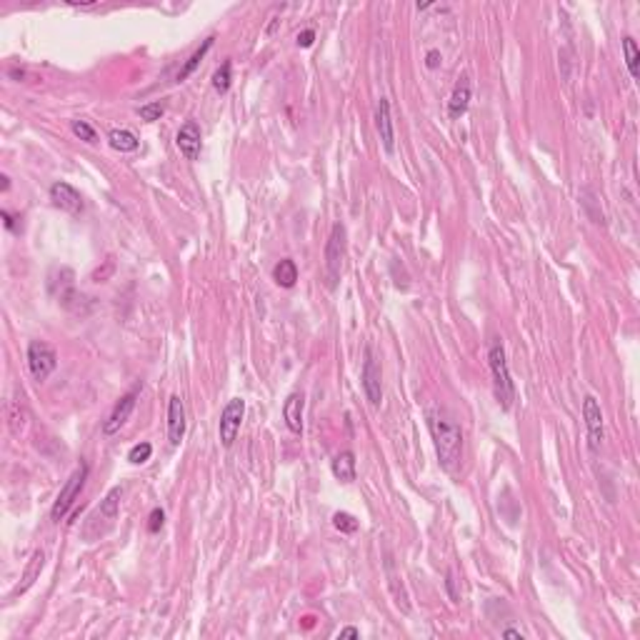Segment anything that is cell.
I'll return each instance as SVG.
<instances>
[{
    "mask_svg": "<svg viewBox=\"0 0 640 640\" xmlns=\"http://www.w3.org/2000/svg\"><path fill=\"white\" fill-rule=\"evenodd\" d=\"M425 418H428V428L443 470L455 473L460 468V460H463V430L441 408H430Z\"/></svg>",
    "mask_w": 640,
    "mask_h": 640,
    "instance_id": "obj_1",
    "label": "cell"
},
{
    "mask_svg": "<svg viewBox=\"0 0 640 640\" xmlns=\"http://www.w3.org/2000/svg\"><path fill=\"white\" fill-rule=\"evenodd\" d=\"M488 361H491L495 400L500 403L503 411H510V408H513V400H516V386H513V378H510L508 361H505V350H503L500 343H493L491 345V350H488Z\"/></svg>",
    "mask_w": 640,
    "mask_h": 640,
    "instance_id": "obj_2",
    "label": "cell"
},
{
    "mask_svg": "<svg viewBox=\"0 0 640 640\" xmlns=\"http://www.w3.org/2000/svg\"><path fill=\"white\" fill-rule=\"evenodd\" d=\"M88 473H90V468H88V463H81V466L75 468V473L70 475L68 480H65V485H63V491L58 493L56 503H53V508H50V518L56 523H60L63 518L68 516L70 508L75 505V500L81 498L83 488H85V480H88Z\"/></svg>",
    "mask_w": 640,
    "mask_h": 640,
    "instance_id": "obj_3",
    "label": "cell"
},
{
    "mask_svg": "<svg viewBox=\"0 0 640 640\" xmlns=\"http://www.w3.org/2000/svg\"><path fill=\"white\" fill-rule=\"evenodd\" d=\"M348 233H345V225L336 223L330 230V238L325 243V273H328L330 286H336L338 278H340V268H343V258H345V245H348Z\"/></svg>",
    "mask_w": 640,
    "mask_h": 640,
    "instance_id": "obj_4",
    "label": "cell"
},
{
    "mask_svg": "<svg viewBox=\"0 0 640 640\" xmlns=\"http://www.w3.org/2000/svg\"><path fill=\"white\" fill-rule=\"evenodd\" d=\"M56 368H58L56 350L43 340H31V345H28V370H31L33 380L45 383Z\"/></svg>",
    "mask_w": 640,
    "mask_h": 640,
    "instance_id": "obj_5",
    "label": "cell"
},
{
    "mask_svg": "<svg viewBox=\"0 0 640 640\" xmlns=\"http://www.w3.org/2000/svg\"><path fill=\"white\" fill-rule=\"evenodd\" d=\"M361 386L366 393L368 403L378 408L383 403V373H380V366L375 361L373 348H366V361H363V373H361Z\"/></svg>",
    "mask_w": 640,
    "mask_h": 640,
    "instance_id": "obj_6",
    "label": "cell"
},
{
    "mask_svg": "<svg viewBox=\"0 0 640 640\" xmlns=\"http://www.w3.org/2000/svg\"><path fill=\"white\" fill-rule=\"evenodd\" d=\"M243 416H245V400L243 398L228 400V405H225L223 413H220V428H218L220 430V443H223L225 448H230L236 443L238 433H240Z\"/></svg>",
    "mask_w": 640,
    "mask_h": 640,
    "instance_id": "obj_7",
    "label": "cell"
},
{
    "mask_svg": "<svg viewBox=\"0 0 640 640\" xmlns=\"http://www.w3.org/2000/svg\"><path fill=\"white\" fill-rule=\"evenodd\" d=\"M583 418L585 428H588V445H591L593 453H598L600 445H603V411H600V403L593 395H585Z\"/></svg>",
    "mask_w": 640,
    "mask_h": 640,
    "instance_id": "obj_8",
    "label": "cell"
},
{
    "mask_svg": "<svg viewBox=\"0 0 640 640\" xmlns=\"http://www.w3.org/2000/svg\"><path fill=\"white\" fill-rule=\"evenodd\" d=\"M50 200H53V206L60 208V211H65V213H70V215H81L83 208H85L81 190H78L75 186H70V183H65V181H58V183L50 186Z\"/></svg>",
    "mask_w": 640,
    "mask_h": 640,
    "instance_id": "obj_9",
    "label": "cell"
},
{
    "mask_svg": "<svg viewBox=\"0 0 640 640\" xmlns=\"http://www.w3.org/2000/svg\"><path fill=\"white\" fill-rule=\"evenodd\" d=\"M138 393H140V386L131 388V391L125 393L123 398L115 403V408H113V413L108 416V420L103 423V433L106 435H115L120 428H123L128 420H131L133 411H136V400H138Z\"/></svg>",
    "mask_w": 640,
    "mask_h": 640,
    "instance_id": "obj_10",
    "label": "cell"
},
{
    "mask_svg": "<svg viewBox=\"0 0 640 640\" xmlns=\"http://www.w3.org/2000/svg\"><path fill=\"white\" fill-rule=\"evenodd\" d=\"M175 145H178V150L183 153L186 161H198L200 145H203V140H200V125L195 120L183 123L178 136H175Z\"/></svg>",
    "mask_w": 640,
    "mask_h": 640,
    "instance_id": "obj_11",
    "label": "cell"
},
{
    "mask_svg": "<svg viewBox=\"0 0 640 640\" xmlns=\"http://www.w3.org/2000/svg\"><path fill=\"white\" fill-rule=\"evenodd\" d=\"M186 405H183L181 395H170L168 403V441L173 448H178L186 438Z\"/></svg>",
    "mask_w": 640,
    "mask_h": 640,
    "instance_id": "obj_12",
    "label": "cell"
},
{
    "mask_svg": "<svg viewBox=\"0 0 640 640\" xmlns=\"http://www.w3.org/2000/svg\"><path fill=\"white\" fill-rule=\"evenodd\" d=\"M375 125L380 133V143L386 148L388 156L395 153V131H393V115H391V103L386 98H380L378 110H375Z\"/></svg>",
    "mask_w": 640,
    "mask_h": 640,
    "instance_id": "obj_13",
    "label": "cell"
},
{
    "mask_svg": "<svg viewBox=\"0 0 640 640\" xmlns=\"http://www.w3.org/2000/svg\"><path fill=\"white\" fill-rule=\"evenodd\" d=\"M468 106H470V78H468V75H460L458 83L453 85L450 100H448V115L453 120L463 118Z\"/></svg>",
    "mask_w": 640,
    "mask_h": 640,
    "instance_id": "obj_14",
    "label": "cell"
},
{
    "mask_svg": "<svg viewBox=\"0 0 640 640\" xmlns=\"http://www.w3.org/2000/svg\"><path fill=\"white\" fill-rule=\"evenodd\" d=\"M120 495H123V491H120V488H110V491H108V495L100 500L98 510H95V516L90 518V525H88V530L93 528V525H98L100 520H106L108 525H113V523L118 520Z\"/></svg>",
    "mask_w": 640,
    "mask_h": 640,
    "instance_id": "obj_15",
    "label": "cell"
},
{
    "mask_svg": "<svg viewBox=\"0 0 640 640\" xmlns=\"http://www.w3.org/2000/svg\"><path fill=\"white\" fill-rule=\"evenodd\" d=\"M303 411H305V395L303 393H290L283 405V418L286 425L293 433H303Z\"/></svg>",
    "mask_w": 640,
    "mask_h": 640,
    "instance_id": "obj_16",
    "label": "cell"
},
{
    "mask_svg": "<svg viewBox=\"0 0 640 640\" xmlns=\"http://www.w3.org/2000/svg\"><path fill=\"white\" fill-rule=\"evenodd\" d=\"M333 475H336L340 483H353L355 480V455L350 453V450H343L340 455H336V460H333Z\"/></svg>",
    "mask_w": 640,
    "mask_h": 640,
    "instance_id": "obj_17",
    "label": "cell"
},
{
    "mask_svg": "<svg viewBox=\"0 0 640 640\" xmlns=\"http://www.w3.org/2000/svg\"><path fill=\"white\" fill-rule=\"evenodd\" d=\"M108 143H110L113 150H120V153H136V150L140 148V140H138L136 133L125 131V128H120V131H110Z\"/></svg>",
    "mask_w": 640,
    "mask_h": 640,
    "instance_id": "obj_18",
    "label": "cell"
},
{
    "mask_svg": "<svg viewBox=\"0 0 640 640\" xmlns=\"http://www.w3.org/2000/svg\"><path fill=\"white\" fill-rule=\"evenodd\" d=\"M273 280L280 288H295V283H298V265H295V261H290V258L280 261L273 268Z\"/></svg>",
    "mask_w": 640,
    "mask_h": 640,
    "instance_id": "obj_19",
    "label": "cell"
},
{
    "mask_svg": "<svg viewBox=\"0 0 640 640\" xmlns=\"http://www.w3.org/2000/svg\"><path fill=\"white\" fill-rule=\"evenodd\" d=\"M43 563H45V553H43V550H35V553H33V558H31V566H28V571H25V575H23V585H18V588L10 593V598L25 593L33 583H35L38 573L43 571Z\"/></svg>",
    "mask_w": 640,
    "mask_h": 640,
    "instance_id": "obj_20",
    "label": "cell"
},
{
    "mask_svg": "<svg viewBox=\"0 0 640 640\" xmlns=\"http://www.w3.org/2000/svg\"><path fill=\"white\" fill-rule=\"evenodd\" d=\"M213 40H215V38H206V40H203V45H200V48L195 50L193 56L188 58V63H186V65H183V68H181V73H178V78H175V81H178V83L188 81V78H190V75H193L195 70H198L200 60H203V58L208 56V50L213 48Z\"/></svg>",
    "mask_w": 640,
    "mask_h": 640,
    "instance_id": "obj_21",
    "label": "cell"
},
{
    "mask_svg": "<svg viewBox=\"0 0 640 640\" xmlns=\"http://www.w3.org/2000/svg\"><path fill=\"white\" fill-rule=\"evenodd\" d=\"M623 53H625V65H628L630 75H633V78H638L640 53H638V45H635V40H633L630 35L623 38Z\"/></svg>",
    "mask_w": 640,
    "mask_h": 640,
    "instance_id": "obj_22",
    "label": "cell"
},
{
    "mask_svg": "<svg viewBox=\"0 0 640 640\" xmlns=\"http://www.w3.org/2000/svg\"><path fill=\"white\" fill-rule=\"evenodd\" d=\"M70 131H73L75 138H81L83 143H95L98 136H95V128L85 120H70Z\"/></svg>",
    "mask_w": 640,
    "mask_h": 640,
    "instance_id": "obj_23",
    "label": "cell"
},
{
    "mask_svg": "<svg viewBox=\"0 0 640 640\" xmlns=\"http://www.w3.org/2000/svg\"><path fill=\"white\" fill-rule=\"evenodd\" d=\"M213 88H215L220 95H225L230 90V60H225L223 65L215 70V75H213Z\"/></svg>",
    "mask_w": 640,
    "mask_h": 640,
    "instance_id": "obj_24",
    "label": "cell"
},
{
    "mask_svg": "<svg viewBox=\"0 0 640 640\" xmlns=\"http://www.w3.org/2000/svg\"><path fill=\"white\" fill-rule=\"evenodd\" d=\"M150 455H153V445H150V443H138V445L131 448L128 460H131L133 466H143V463L150 460Z\"/></svg>",
    "mask_w": 640,
    "mask_h": 640,
    "instance_id": "obj_25",
    "label": "cell"
},
{
    "mask_svg": "<svg viewBox=\"0 0 640 640\" xmlns=\"http://www.w3.org/2000/svg\"><path fill=\"white\" fill-rule=\"evenodd\" d=\"M333 525H336L340 533H348V535H353L355 530H358V520H355V516H350V513H336V516H333Z\"/></svg>",
    "mask_w": 640,
    "mask_h": 640,
    "instance_id": "obj_26",
    "label": "cell"
},
{
    "mask_svg": "<svg viewBox=\"0 0 640 640\" xmlns=\"http://www.w3.org/2000/svg\"><path fill=\"white\" fill-rule=\"evenodd\" d=\"M163 113H165V106H163V103H148V106L138 108V115H140L145 123H156V120H161Z\"/></svg>",
    "mask_w": 640,
    "mask_h": 640,
    "instance_id": "obj_27",
    "label": "cell"
},
{
    "mask_svg": "<svg viewBox=\"0 0 640 640\" xmlns=\"http://www.w3.org/2000/svg\"><path fill=\"white\" fill-rule=\"evenodd\" d=\"M163 523H165V513L161 508H156L148 518V533H158L163 528Z\"/></svg>",
    "mask_w": 640,
    "mask_h": 640,
    "instance_id": "obj_28",
    "label": "cell"
},
{
    "mask_svg": "<svg viewBox=\"0 0 640 640\" xmlns=\"http://www.w3.org/2000/svg\"><path fill=\"white\" fill-rule=\"evenodd\" d=\"M0 218H3V225H6L10 233H18V230H20L18 225H15V220H18V218L13 215L10 211H0Z\"/></svg>",
    "mask_w": 640,
    "mask_h": 640,
    "instance_id": "obj_29",
    "label": "cell"
},
{
    "mask_svg": "<svg viewBox=\"0 0 640 640\" xmlns=\"http://www.w3.org/2000/svg\"><path fill=\"white\" fill-rule=\"evenodd\" d=\"M313 40H315V33H313V31H303L298 35V45H300V48H311Z\"/></svg>",
    "mask_w": 640,
    "mask_h": 640,
    "instance_id": "obj_30",
    "label": "cell"
},
{
    "mask_svg": "<svg viewBox=\"0 0 640 640\" xmlns=\"http://www.w3.org/2000/svg\"><path fill=\"white\" fill-rule=\"evenodd\" d=\"M441 60H443V58H441V53H438V50H430L428 56H425V65H428V68H438V65H441Z\"/></svg>",
    "mask_w": 640,
    "mask_h": 640,
    "instance_id": "obj_31",
    "label": "cell"
},
{
    "mask_svg": "<svg viewBox=\"0 0 640 640\" xmlns=\"http://www.w3.org/2000/svg\"><path fill=\"white\" fill-rule=\"evenodd\" d=\"M445 585H448V593H450V598L453 600H460V596L455 593V580H453V571H448V580H445Z\"/></svg>",
    "mask_w": 640,
    "mask_h": 640,
    "instance_id": "obj_32",
    "label": "cell"
},
{
    "mask_svg": "<svg viewBox=\"0 0 640 640\" xmlns=\"http://www.w3.org/2000/svg\"><path fill=\"white\" fill-rule=\"evenodd\" d=\"M338 638H361V630L358 628H343L340 633H338Z\"/></svg>",
    "mask_w": 640,
    "mask_h": 640,
    "instance_id": "obj_33",
    "label": "cell"
},
{
    "mask_svg": "<svg viewBox=\"0 0 640 640\" xmlns=\"http://www.w3.org/2000/svg\"><path fill=\"white\" fill-rule=\"evenodd\" d=\"M503 638H520V640H523V633H520V630L508 628V630H503Z\"/></svg>",
    "mask_w": 640,
    "mask_h": 640,
    "instance_id": "obj_34",
    "label": "cell"
},
{
    "mask_svg": "<svg viewBox=\"0 0 640 640\" xmlns=\"http://www.w3.org/2000/svg\"><path fill=\"white\" fill-rule=\"evenodd\" d=\"M0 181H3L0 190H3V193H8V188H10V178H8V175H0Z\"/></svg>",
    "mask_w": 640,
    "mask_h": 640,
    "instance_id": "obj_35",
    "label": "cell"
}]
</instances>
